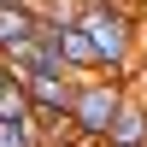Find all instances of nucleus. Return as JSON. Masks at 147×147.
<instances>
[{
    "label": "nucleus",
    "mask_w": 147,
    "mask_h": 147,
    "mask_svg": "<svg viewBox=\"0 0 147 147\" xmlns=\"http://www.w3.org/2000/svg\"><path fill=\"white\" fill-rule=\"evenodd\" d=\"M0 124H18V129H30V124H35V112H30V94H24V82H18V77L0 88Z\"/></svg>",
    "instance_id": "5"
},
{
    "label": "nucleus",
    "mask_w": 147,
    "mask_h": 147,
    "mask_svg": "<svg viewBox=\"0 0 147 147\" xmlns=\"http://www.w3.org/2000/svg\"><path fill=\"white\" fill-rule=\"evenodd\" d=\"M35 30H41V12H35V0H0V59H6L12 47L35 41Z\"/></svg>",
    "instance_id": "3"
},
{
    "label": "nucleus",
    "mask_w": 147,
    "mask_h": 147,
    "mask_svg": "<svg viewBox=\"0 0 147 147\" xmlns=\"http://www.w3.org/2000/svg\"><path fill=\"white\" fill-rule=\"evenodd\" d=\"M106 147H147V100H141V94H129V100H124V112L112 118Z\"/></svg>",
    "instance_id": "4"
},
{
    "label": "nucleus",
    "mask_w": 147,
    "mask_h": 147,
    "mask_svg": "<svg viewBox=\"0 0 147 147\" xmlns=\"http://www.w3.org/2000/svg\"><path fill=\"white\" fill-rule=\"evenodd\" d=\"M47 147H71V141H47Z\"/></svg>",
    "instance_id": "9"
},
{
    "label": "nucleus",
    "mask_w": 147,
    "mask_h": 147,
    "mask_svg": "<svg viewBox=\"0 0 147 147\" xmlns=\"http://www.w3.org/2000/svg\"><path fill=\"white\" fill-rule=\"evenodd\" d=\"M6 82H12V71H6V59H0V88H6Z\"/></svg>",
    "instance_id": "7"
},
{
    "label": "nucleus",
    "mask_w": 147,
    "mask_h": 147,
    "mask_svg": "<svg viewBox=\"0 0 147 147\" xmlns=\"http://www.w3.org/2000/svg\"><path fill=\"white\" fill-rule=\"evenodd\" d=\"M82 30H88L94 53H100V77L112 82H129V65H136V47H141V30H136V12L124 0H88L82 12Z\"/></svg>",
    "instance_id": "1"
},
{
    "label": "nucleus",
    "mask_w": 147,
    "mask_h": 147,
    "mask_svg": "<svg viewBox=\"0 0 147 147\" xmlns=\"http://www.w3.org/2000/svg\"><path fill=\"white\" fill-rule=\"evenodd\" d=\"M35 12H41L47 24H59V30H71V24H82L88 0H35Z\"/></svg>",
    "instance_id": "6"
},
{
    "label": "nucleus",
    "mask_w": 147,
    "mask_h": 147,
    "mask_svg": "<svg viewBox=\"0 0 147 147\" xmlns=\"http://www.w3.org/2000/svg\"><path fill=\"white\" fill-rule=\"evenodd\" d=\"M129 100V82H112V77H88L77 82V100H71V136L77 141H106L112 118L124 112Z\"/></svg>",
    "instance_id": "2"
},
{
    "label": "nucleus",
    "mask_w": 147,
    "mask_h": 147,
    "mask_svg": "<svg viewBox=\"0 0 147 147\" xmlns=\"http://www.w3.org/2000/svg\"><path fill=\"white\" fill-rule=\"evenodd\" d=\"M77 147H106V141H77Z\"/></svg>",
    "instance_id": "8"
}]
</instances>
